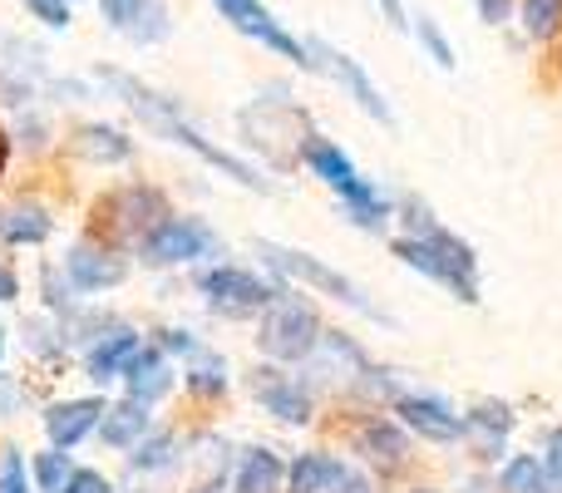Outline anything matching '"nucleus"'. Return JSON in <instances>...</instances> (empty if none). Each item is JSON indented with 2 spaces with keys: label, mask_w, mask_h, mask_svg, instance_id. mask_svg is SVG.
<instances>
[{
  "label": "nucleus",
  "mask_w": 562,
  "mask_h": 493,
  "mask_svg": "<svg viewBox=\"0 0 562 493\" xmlns=\"http://www.w3.org/2000/svg\"><path fill=\"white\" fill-rule=\"evenodd\" d=\"M104 415H109V410H104V400H99V395L65 400V405H49L45 410V435H49V445H55V449H75Z\"/></svg>",
  "instance_id": "nucleus-14"
},
{
  "label": "nucleus",
  "mask_w": 562,
  "mask_h": 493,
  "mask_svg": "<svg viewBox=\"0 0 562 493\" xmlns=\"http://www.w3.org/2000/svg\"><path fill=\"white\" fill-rule=\"evenodd\" d=\"M415 35H419V45H425V55L435 59L439 69H454V65H459V59H454V45H449V40H445V30H439L429 15H415Z\"/></svg>",
  "instance_id": "nucleus-29"
},
{
  "label": "nucleus",
  "mask_w": 562,
  "mask_h": 493,
  "mask_svg": "<svg viewBox=\"0 0 562 493\" xmlns=\"http://www.w3.org/2000/svg\"><path fill=\"white\" fill-rule=\"evenodd\" d=\"M5 164H10V134L0 128V178H5Z\"/></svg>",
  "instance_id": "nucleus-40"
},
{
  "label": "nucleus",
  "mask_w": 562,
  "mask_h": 493,
  "mask_svg": "<svg viewBox=\"0 0 562 493\" xmlns=\"http://www.w3.org/2000/svg\"><path fill=\"white\" fill-rule=\"evenodd\" d=\"M94 217H99V227H104L109 237H134V243H144V237L154 233L164 217H173V213H168V203H164V193H158V188L134 183V188L109 193L104 203L94 208Z\"/></svg>",
  "instance_id": "nucleus-7"
},
{
  "label": "nucleus",
  "mask_w": 562,
  "mask_h": 493,
  "mask_svg": "<svg viewBox=\"0 0 562 493\" xmlns=\"http://www.w3.org/2000/svg\"><path fill=\"white\" fill-rule=\"evenodd\" d=\"M65 277L75 291H109L128 277V261L109 243H75L65 257Z\"/></svg>",
  "instance_id": "nucleus-10"
},
{
  "label": "nucleus",
  "mask_w": 562,
  "mask_h": 493,
  "mask_svg": "<svg viewBox=\"0 0 562 493\" xmlns=\"http://www.w3.org/2000/svg\"><path fill=\"white\" fill-rule=\"evenodd\" d=\"M75 154H85L89 164H128L134 158V138L109 124H85L75 134Z\"/></svg>",
  "instance_id": "nucleus-22"
},
{
  "label": "nucleus",
  "mask_w": 562,
  "mask_h": 493,
  "mask_svg": "<svg viewBox=\"0 0 562 493\" xmlns=\"http://www.w3.org/2000/svg\"><path fill=\"white\" fill-rule=\"evenodd\" d=\"M395 415L405 419L419 439H435V445L464 439V415H454V410H449L445 400H435V395H400Z\"/></svg>",
  "instance_id": "nucleus-12"
},
{
  "label": "nucleus",
  "mask_w": 562,
  "mask_h": 493,
  "mask_svg": "<svg viewBox=\"0 0 562 493\" xmlns=\"http://www.w3.org/2000/svg\"><path fill=\"white\" fill-rule=\"evenodd\" d=\"M49 233H55V217H49L40 203H10V208H0V237H5V243L40 247Z\"/></svg>",
  "instance_id": "nucleus-20"
},
{
  "label": "nucleus",
  "mask_w": 562,
  "mask_h": 493,
  "mask_svg": "<svg viewBox=\"0 0 562 493\" xmlns=\"http://www.w3.org/2000/svg\"><path fill=\"white\" fill-rule=\"evenodd\" d=\"M311 55H316V69H326V75L336 79V85L346 89V94L356 99V104L366 109L370 119H380V124H395V114H390V104H385V99H380V89L370 85V75L356 65V59H350V55H340L336 45H321V40H316V45H311Z\"/></svg>",
  "instance_id": "nucleus-9"
},
{
  "label": "nucleus",
  "mask_w": 562,
  "mask_h": 493,
  "mask_svg": "<svg viewBox=\"0 0 562 493\" xmlns=\"http://www.w3.org/2000/svg\"><path fill=\"white\" fill-rule=\"evenodd\" d=\"M65 493H114V484H109L99 469H75V479L65 484Z\"/></svg>",
  "instance_id": "nucleus-33"
},
{
  "label": "nucleus",
  "mask_w": 562,
  "mask_h": 493,
  "mask_svg": "<svg viewBox=\"0 0 562 493\" xmlns=\"http://www.w3.org/2000/svg\"><path fill=\"white\" fill-rule=\"evenodd\" d=\"M35 10V20H45L49 30H65L69 25V0H25Z\"/></svg>",
  "instance_id": "nucleus-31"
},
{
  "label": "nucleus",
  "mask_w": 562,
  "mask_h": 493,
  "mask_svg": "<svg viewBox=\"0 0 562 493\" xmlns=\"http://www.w3.org/2000/svg\"><path fill=\"white\" fill-rule=\"evenodd\" d=\"M20 296V277L10 267H0V301H15Z\"/></svg>",
  "instance_id": "nucleus-38"
},
{
  "label": "nucleus",
  "mask_w": 562,
  "mask_h": 493,
  "mask_svg": "<svg viewBox=\"0 0 562 493\" xmlns=\"http://www.w3.org/2000/svg\"><path fill=\"white\" fill-rule=\"evenodd\" d=\"M158 346H164V350H178V356L193 360L198 350H203V340H198L193 330H158Z\"/></svg>",
  "instance_id": "nucleus-32"
},
{
  "label": "nucleus",
  "mask_w": 562,
  "mask_h": 493,
  "mask_svg": "<svg viewBox=\"0 0 562 493\" xmlns=\"http://www.w3.org/2000/svg\"><path fill=\"white\" fill-rule=\"evenodd\" d=\"M138 346H144V340H138L134 330H124V326H114V330H109V336H99L94 346H89V356H85L89 380H99V385H104V380L124 376V370H128V360L138 356Z\"/></svg>",
  "instance_id": "nucleus-17"
},
{
  "label": "nucleus",
  "mask_w": 562,
  "mask_h": 493,
  "mask_svg": "<svg viewBox=\"0 0 562 493\" xmlns=\"http://www.w3.org/2000/svg\"><path fill=\"white\" fill-rule=\"evenodd\" d=\"M252 395L262 400V410L267 415H277L281 425H306L311 419V390L301 385V380H291V376H281V370H252Z\"/></svg>",
  "instance_id": "nucleus-11"
},
{
  "label": "nucleus",
  "mask_w": 562,
  "mask_h": 493,
  "mask_svg": "<svg viewBox=\"0 0 562 493\" xmlns=\"http://www.w3.org/2000/svg\"><path fill=\"white\" fill-rule=\"evenodd\" d=\"M188 390H193V395H223V390H227V366L213 356V350H198V356H193Z\"/></svg>",
  "instance_id": "nucleus-26"
},
{
  "label": "nucleus",
  "mask_w": 562,
  "mask_h": 493,
  "mask_svg": "<svg viewBox=\"0 0 562 493\" xmlns=\"http://www.w3.org/2000/svg\"><path fill=\"white\" fill-rule=\"evenodd\" d=\"M124 380H128V400H138V405L164 400L168 390H173V370H168L164 346H158V340H154V346H138V356L128 360Z\"/></svg>",
  "instance_id": "nucleus-16"
},
{
  "label": "nucleus",
  "mask_w": 562,
  "mask_h": 493,
  "mask_svg": "<svg viewBox=\"0 0 562 493\" xmlns=\"http://www.w3.org/2000/svg\"><path fill=\"white\" fill-rule=\"evenodd\" d=\"M0 356H5V326H0Z\"/></svg>",
  "instance_id": "nucleus-43"
},
{
  "label": "nucleus",
  "mask_w": 562,
  "mask_h": 493,
  "mask_svg": "<svg viewBox=\"0 0 562 493\" xmlns=\"http://www.w3.org/2000/svg\"><path fill=\"white\" fill-rule=\"evenodd\" d=\"M488 489H498V484H484V479H474V484H469V493H488Z\"/></svg>",
  "instance_id": "nucleus-41"
},
{
  "label": "nucleus",
  "mask_w": 562,
  "mask_h": 493,
  "mask_svg": "<svg viewBox=\"0 0 562 493\" xmlns=\"http://www.w3.org/2000/svg\"><path fill=\"white\" fill-rule=\"evenodd\" d=\"M419 493H429V489H419Z\"/></svg>",
  "instance_id": "nucleus-45"
},
{
  "label": "nucleus",
  "mask_w": 562,
  "mask_h": 493,
  "mask_svg": "<svg viewBox=\"0 0 562 493\" xmlns=\"http://www.w3.org/2000/svg\"><path fill=\"white\" fill-rule=\"evenodd\" d=\"M257 251H262V261L277 271V277L306 281V287L326 291L330 301H340V306L360 311V316H370V321H390L385 311H380L375 301H370L366 291L356 287V281H350V277H340L336 267H326V261H321V257H311V251H291V247H277V243H257Z\"/></svg>",
  "instance_id": "nucleus-4"
},
{
  "label": "nucleus",
  "mask_w": 562,
  "mask_h": 493,
  "mask_svg": "<svg viewBox=\"0 0 562 493\" xmlns=\"http://www.w3.org/2000/svg\"><path fill=\"white\" fill-rule=\"evenodd\" d=\"M380 10H385V20L390 25H405V5H400V0H375Z\"/></svg>",
  "instance_id": "nucleus-39"
},
{
  "label": "nucleus",
  "mask_w": 562,
  "mask_h": 493,
  "mask_svg": "<svg viewBox=\"0 0 562 493\" xmlns=\"http://www.w3.org/2000/svg\"><path fill=\"white\" fill-rule=\"evenodd\" d=\"M217 251V233L203 217H164L154 233L138 243V257L148 267H188L198 257H213Z\"/></svg>",
  "instance_id": "nucleus-6"
},
{
  "label": "nucleus",
  "mask_w": 562,
  "mask_h": 493,
  "mask_svg": "<svg viewBox=\"0 0 562 493\" xmlns=\"http://www.w3.org/2000/svg\"><path fill=\"white\" fill-rule=\"evenodd\" d=\"M25 489V459H20V449H5L0 455V493H20Z\"/></svg>",
  "instance_id": "nucleus-30"
},
{
  "label": "nucleus",
  "mask_w": 562,
  "mask_h": 493,
  "mask_svg": "<svg viewBox=\"0 0 562 493\" xmlns=\"http://www.w3.org/2000/svg\"><path fill=\"white\" fill-rule=\"evenodd\" d=\"M286 484V464L272 455V449H252L243 459V474H237V493H281Z\"/></svg>",
  "instance_id": "nucleus-23"
},
{
  "label": "nucleus",
  "mask_w": 562,
  "mask_h": 493,
  "mask_svg": "<svg viewBox=\"0 0 562 493\" xmlns=\"http://www.w3.org/2000/svg\"><path fill=\"white\" fill-rule=\"evenodd\" d=\"M99 10H104L109 25L124 30V35L138 40V45H154V40L168 35L164 0H99Z\"/></svg>",
  "instance_id": "nucleus-13"
},
{
  "label": "nucleus",
  "mask_w": 562,
  "mask_h": 493,
  "mask_svg": "<svg viewBox=\"0 0 562 493\" xmlns=\"http://www.w3.org/2000/svg\"><path fill=\"white\" fill-rule=\"evenodd\" d=\"M154 435V415H148V405H138V400H124V405H114L104 419H99V439H104L109 449H134L138 439Z\"/></svg>",
  "instance_id": "nucleus-18"
},
{
  "label": "nucleus",
  "mask_w": 562,
  "mask_h": 493,
  "mask_svg": "<svg viewBox=\"0 0 562 493\" xmlns=\"http://www.w3.org/2000/svg\"><path fill=\"white\" fill-rule=\"evenodd\" d=\"M69 479H75V469H69L65 449H49V455L35 459V484H40V493H65Z\"/></svg>",
  "instance_id": "nucleus-27"
},
{
  "label": "nucleus",
  "mask_w": 562,
  "mask_h": 493,
  "mask_svg": "<svg viewBox=\"0 0 562 493\" xmlns=\"http://www.w3.org/2000/svg\"><path fill=\"white\" fill-rule=\"evenodd\" d=\"M198 291H203V301L217 311V316L227 321H247V316H262L267 306L281 296L277 287H267L257 271L247 267H213L198 277Z\"/></svg>",
  "instance_id": "nucleus-5"
},
{
  "label": "nucleus",
  "mask_w": 562,
  "mask_h": 493,
  "mask_svg": "<svg viewBox=\"0 0 562 493\" xmlns=\"http://www.w3.org/2000/svg\"><path fill=\"white\" fill-rule=\"evenodd\" d=\"M213 5L223 10V20H227L233 30H243V35H252V40H262L267 49H277V55L291 59V65L316 69V55H311V45H301L291 30H281V20L262 5V0H213Z\"/></svg>",
  "instance_id": "nucleus-8"
},
{
  "label": "nucleus",
  "mask_w": 562,
  "mask_h": 493,
  "mask_svg": "<svg viewBox=\"0 0 562 493\" xmlns=\"http://www.w3.org/2000/svg\"><path fill=\"white\" fill-rule=\"evenodd\" d=\"M20 493H30V489H20Z\"/></svg>",
  "instance_id": "nucleus-44"
},
{
  "label": "nucleus",
  "mask_w": 562,
  "mask_h": 493,
  "mask_svg": "<svg viewBox=\"0 0 562 493\" xmlns=\"http://www.w3.org/2000/svg\"><path fill=\"white\" fill-rule=\"evenodd\" d=\"M346 479V464L336 455H301L296 464L286 469V489L291 493H330Z\"/></svg>",
  "instance_id": "nucleus-21"
},
{
  "label": "nucleus",
  "mask_w": 562,
  "mask_h": 493,
  "mask_svg": "<svg viewBox=\"0 0 562 493\" xmlns=\"http://www.w3.org/2000/svg\"><path fill=\"white\" fill-rule=\"evenodd\" d=\"M390 251H395L409 271H419V277L449 287L459 301H464V306H474V301H479V257H474V247H469L464 237H454L449 227H439L435 217H429L419 233L395 237Z\"/></svg>",
  "instance_id": "nucleus-2"
},
{
  "label": "nucleus",
  "mask_w": 562,
  "mask_h": 493,
  "mask_svg": "<svg viewBox=\"0 0 562 493\" xmlns=\"http://www.w3.org/2000/svg\"><path fill=\"white\" fill-rule=\"evenodd\" d=\"M173 449H178V439L168 435V429H158V435L138 439V445H134V455H128V464H134V469H144V474H158V469H168V464H173Z\"/></svg>",
  "instance_id": "nucleus-25"
},
{
  "label": "nucleus",
  "mask_w": 562,
  "mask_h": 493,
  "mask_svg": "<svg viewBox=\"0 0 562 493\" xmlns=\"http://www.w3.org/2000/svg\"><path fill=\"white\" fill-rule=\"evenodd\" d=\"M20 400H25V390L15 385V376H0V415H15Z\"/></svg>",
  "instance_id": "nucleus-35"
},
{
  "label": "nucleus",
  "mask_w": 562,
  "mask_h": 493,
  "mask_svg": "<svg viewBox=\"0 0 562 493\" xmlns=\"http://www.w3.org/2000/svg\"><path fill=\"white\" fill-rule=\"evenodd\" d=\"M99 75V85H109L119 99H124L128 109H134L138 119H144L154 134H164L168 144H183V148H193L198 158H203L207 168H217V173H227L233 183H243V188H252V193H277L272 183H267L262 173H257L252 164H243L237 154H227L223 144H207V134L203 128H193L183 119V109H178V99H168V94H158V89H148L144 79H134V75H124V69H104L99 65L94 69Z\"/></svg>",
  "instance_id": "nucleus-1"
},
{
  "label": "nucleus",
  "mask_w": 562,
  "mask_h": 493,
  "mask_svg": "<svg viewBox=\"0 0 562 493\" xmlns=\"http://www.w3.org/2000/svg\"><path fill=\"white\" fill-rule=\"evenodd\" d=\"M479 15H484V25H504L514 15V0H479Z\"/></svg>",
  "instance_id": "nucleus-36"
},
{
  "label": "nucleus",
  "mask_w": 562,
  "mask_h": 493,
  "mask_svg": "<svg viewBox=\"0 0 562 493\" xmlns=\"http://www.w3.org/2000/svg\"><path fill=\"white\" fill-rule=\"evenodd\" d=\"M193 493H223V484H217V479H213V484H198Z\"/></svg>",
  "instance_id": "nucleus-42"
},
{
  "label": "nucleus",
  "mask_w": 562,
  "mask_h": 493,
  "mask_svg": "<svg viewBox=\"0 0 562 493\" xmlns=\"http://www.w3.org/2000/svg\"><path fill=\"white\" fill-rule=\"evenodd\" d=\"M543 474H548V484H553V493H562V429L553 435V449H548V459H543Z\"/></svg>",
  "instance_id": "nucleus-34"
},
{
  "label": "nucleus",
  "mask_w": 562,
  "mask_h": 493,
  "mask_svg": "<svg viewBox=\"0 0 562 493\" xmlns=\"http://www.w3.org/2000/svg\"><path fill=\"white\" fill-rule=\"evenodd\" d=\"M508 429H514V410L498 405V400H479L464 415V439L474 445V459H498L508 445Z\"/></svg>",
  "instance_id": "nucleus-15"
},
{
  "label": "nucleus",
  "mask_w": 562,
  "mask_h": 493,
  "mask_svg": "<svg viewBox=\"0 0 562 493\" xmlns=\"http://www.w3.org/2000/svg\"><path fill=\"white\" fill-rule=\"evenodd\" d=\"M562 25V0H524V30L533 40H548Z\"/></svg>",
  "instance_id": "nucleus-28"
},
{
  "label": "nucleus",
  "mask_w": 562,
  "mask_h": 493,
  "mask_svg": "<svg viewBox=\"0 0 562 493\" xmlns=\"http://www.w3.org/2000/svg\"><path fill=\"white\" fill-rule=\"evenodd\" d=\"M498 484H504V493H553L538 455H514L504 464V479H498Z\"/></svg>",
  "instance_id": "nucleus-24"
},
{
  "label": "nucleus",
  "mask_w": 562,
  "mask_h": 493,
  "mask_svg": "<svg viewBox=\"0 0 562 493\" xmlns=\"http://www.w3.org/2000/svg\"><path fill=\"white\" fill-rule=\"evenodd\" d=\"M356 449L380 469H400L409 459V439L400 435V425H390V419H370V425H360Z\"/></svg>",
  "instance_id": "nucleus-19"
},
{
  "label": "nucleus",
  "mask_w": 562,
  "mask_h": 493,
  "mask_svg": "<svg viewBox=\"0 0 562 493\" xmlns=\"http://www.w3.org/2000/svg\"><path fill=\"white\" fill-rule=\"evenodd\" d=\"M330 493H375V489H370V479H366V474H356V469H346V479H340V484L330 489Z\"/></svg>",
  "instance_id": "nucleus-37"
},
{
  "label": "nucleus",
  "mask_w": 562,
  "mask_h": 493,
  "mask_svg": "<svg viewBox=\"0 0 562 493\" xmlns=\"http://www.w3.org/2000/svg\"><path fill=\"white\" fill-rule=\"evenodd\" d=\"M326 330H321V316L306 296L296 291H281L272 306L262 311V326H257V346L272 360H306L321 350Z\"/></svg>",
  "instance_id": "nucleus-3"
}]
</instances>
